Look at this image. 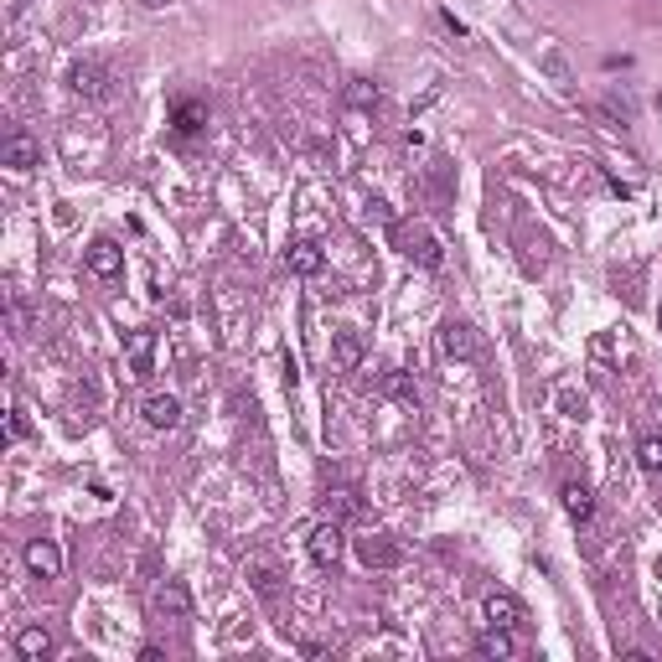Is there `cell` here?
Wrapping results in <instances>:
<instances>
[{"label": "cell", "instance_id": "1", "mask_svg": "<svg viewBox=\"0 0 662 662\" xmlns=\"http://www.w3.org/2000/svg\"><path fill=\"white\" fill-rule=\"evenodd\" d=\"M394 244H399V254L414 259L419 269H440V264H445L440 238H435L425 223H394Z\"/></svg>", "mask_w": 662, "mask_h": 662}, {"label": "cell", "instance_id": "2", "mask_svg": "<svg viewBox=\"0 0 662 662\" xmlns=\"http://www.w3.org/2000/svg\"><path fill=\"white\" fill-rule=\"evenodd\" d=\"M306 554H311V564H316V569H337V564H342V554H347V533H342V523H337V518L316 523V528H311V538H306Z\"/></svg>", "mask_w": 662, "mask_h": 662}, {"label": "cell", "instance_id": "3", "mask_svg": "<svg viewBox=\"0 0 662 662\" xmlns=\"http://www.w3.org/2000/svg\"><path fill=\"white\" fill-rule=\"evenodd\" d=\"M68 88H73V94H83V99H109L114 94V73L88 57V63H73L68 68Z\"/></svg>", "mask_w": 662, "mask_h": 662}, {"label": "cell", "instance_id": "4", "mask_svg": "<svg viewBox=\"0 0 662 662\" xmlns=\"http://www.w3.org/2000/svg\"><path fill=\"white\" fill-rule=\"evenodd\" d=\"M83 264H88V275H99V280H119L125 275V249H119L114 238H94V244L83 249Z\"/></svg>", "mask_w": 662, "mask_h": 662}, {"label": "cell", "instance_id": "5", "mask_svg": "<svg viewBox=\"0 0 662 662\" xmlns=\"http://www.w3.org/2000/svg\"><path fill=\"white\" fill-rule=\"evenodd\" d=\"M150 611H156L161 621H187L192 616V595L182 580H161L156 595H150Z\"/></svg>", "mask_w": 662, "mask_h": 662}, {"label": "cell", "instance_id": "6", "mask_svg": "<svg viewBox=\"0 0 662 662\" xmlns=\"http://www.w3.org/2000/svg\"><path fill=\"white\" fill-rule=\"evenodd\" d=\"M26 569H32V580H57L63 575V549L52 544V538H32V544L21 549Z\"/></svg>", "mask_w": 662, "mask_h": 662}, {"label": "cell", "instance_id": "7", "mask_svg": "<svg viewBox=\"0 0 662 662\" xmlns=\"http://www.w3.org/2000/svg\"><path fill=\"white\" fill-rule=\"evenodd\" d=\"M321 264H326V254H321L316 238H290V249H285V269H290V275L311 280V275H321Z\"/></svg>", "mask_w": 662, "mask_h": 662}, {"label": "cell", "instance_id": "8", "mask_svg": "<svg viewBox=\"0 0 662 662\" xmlns=\"http://www.w3.org/2000/svg\"><path fill=\"white\" fill-rule=\"evenodd\" d=\"M140 419L150 430H176V425H182V399H176V394H145Z\"/></svg>", "mask_w": 662, "mask_h": 662}, {"label": "cell", "instance_id": "9", "mask_svg": "<svg viewBox=\"0 0 662 662\" xmlns=\"http://www.w3.org/2000/svg\"><path fill=\"white\" fill-rule=\"evenodd\" d=\"M0 161H6L11 171H32V166H42V145L26 130H11L6 145H0Z\"/></svg>", "mask_w": 662, "mask_h": 662}, {"label": "cell", "instance_id": "10", "mask_svg": "<svg viewBox=\"0 0 662 662\" xmlns=\"http://www.w3.org/2000/svg\"><path fill=\"white\" fill-rule=\"evenodd\" d=\"M125 357H130V378H150V373H156V331H150V326L130 331Z\"/></svg>", "mask_w": 662, "mask_h": 662}, {"label": "cell", "instance_id": "11", "mask_svg": "<svg viewBox=\"0 0 662 662\" xmlns=\"http://www.w3.org/2000/svg\"><path fill=\"white\" fill-rule=\"evenodd\" d=\"M440 352L456 357V363H471V357H476V331L466 321H445L440 326Z\"/></svg>", "mask_w": 662, "mask_h": 662}, {"label": "cell", "instance_id": "12", "mask_svg": "<svg viewBox=\"0 0 662 662\" xmlns=\"http://www.w3.org/2000/svg\"><path fill=\"white\" fill-rule=\"evenodd\" d=\"M244 575H249V585H254L264 600H275V595H280V580H285V575H280V564L269 559V554H254V559L244 564Z\"/></svg>", "mask_w": 662, "mask_h": 662}, {"label": "cell", "instance_id": "13", "mask_svg": "<svg viewBox=\"0 0 662 662\" xmlns=\"http://www.w3.org/2000/svg\"><path fill=\"white\" fill-rule=\"evenodd\" d=\"M481 611H487V621H492V626H507V631H513V626L523 621L518 595H507V590H492L487 600H481Z\"/></svg>", "mask_w": 662, "mask_h": 662}, {"label": "cell", "instance_id": "14", "mask_svg": "<svg viewBox=\"0 0 662 662\" xmlns=\"http://www.w3.org/2000/svg\"><path fill=\"white\" fill-rule=\"evenodd\" d=\"M357 554H363V564H368V569H394V564H399V544H394L388 533L363 538V544H357Z\"/></svg>", "mask_w": 662, "mask_h": 662}, {"label": "cell", "instance_id": "15", "mask_svg": "<svg viewBox=\"0 0 662 662\" xmlns=\"http://www.w3.org/2000/svg\"><path fill=\"white\" fill-rule=\"evenodd\" d=\"M476 652L481 657H518V637L507 626H492L487 621V631H476Z\"/></svg>", "mask_w": 662, "mask_h": 662}, {"label": "cell", "instance_id": "16", "mask_svg": "<svg viewBox=\"0 0 662 662\" xmlns=\"http://www.w3.org/2000/svg\"><path fill=\"white\" fill-rule=\"evenodd\" d=\"M52 652V631L47 626H21L16 631V657L21 662H42Z\"/></svg>", "mask_w": 662, "mask_h": 662}, {"label": "cell", "instance_id": "17", "mask_svg": "<svg viewBox=\"0 0 662 662\" xmlns=\"http://www.w3.org/2000/svg\"><path fill=\"white\" fill-rule=\"evenodd\" d=\"M559 497H564V513L575 518V523H590V518H595V497H590L585 481H564Z\"/></svg>", "mask_w": 662, "mask_h": 662}, {"label": "cell", "instance_id": "18", "mask_svg": "<svg viewBox=\"0 0 662 662\" xmlns=\"http://www.w3.org/2000/svg\"><path fill=\"white\" fill-rule=\"evenodd\" d=\"M171 125H176V135L192 140V135L207 125V109H202L197 99H176V104H171Z\"/></svg>", "mask_w": 662, "mask_h": 662}, {"label": "cell", "instance_id": "19", "mask_svg": "<svg viewBox=\"0 0 662 662\" xmlns=\"http://www.w3.org/2000/svg\"><path fill=\"white\" fill-rule=\"evenodd\" d=\"M637 466L647 476H662V435H642L637 440Z\"/></svg>", "mask_w": 662, "mask_h": 662}, {"label": "cell", "instance_id": "20", "mask_svg": "<svg viewBox=\"0 0 662 662\" xmlns=\"http://www.w3.org/2000/svg\"><path fill=\"white\" fill-rule=\"evenodd\" d=\"M357 357H363V342H357V331H352V326H347V331H337V363H342V368H352Z\"/></svg>", "mask_w": 662, "mask_h": 662}, {"label": "cell", "instance_id": "21", "mask_svg": "<svg viewBox=\"0 0 662 662\" xmlns=\"http://www.w3.org/2000/svg\"><path fill=\"white\" fill-rule=\"evenodd\" d=\"M32 435V419H26L21 404H11V419H6V440H26Z\"/></svg>", "mask_w": 662, "mask_h": 662}, {"label": "cell", "instance_id": "22", "mask_svg": "<svg viewBox=\"0 0 662 662\" xmlns=\"http://www.w3.org/2000/svg\"><path fill=\"white\" fill-rule=\"evenodd\" d=\"M347 99H352V104H378V88H368L363 78H357V83L347 88Z\"/></svg>", "mask_w": 662, "mask_h": 662}, {"label": "cell", "instance_id": "23", "mask_svg": "<svg viewBox=\"0 0 662 662\" xmlns=\"http://www.w3.org/2000/svg\"><path fill=\"white\" fill-rule=\"evenodd\" d=\"M16 11H26V0H16Z\"/></svg>", "mask_w": 662, "mask_h": 662}, {"label": "cell", "instance_id": "24", "mask_svg": "<svg viewBox=\"0 0 662 662\" xmlns=\"http://www.w3.org/2000/svg\"><path fill=\"white\" fill-rule=\"evenodd\" d=\"M657 326H662V306H657Z\"/></svg>", "mask_w": 662, "mask_h": 662}]
</instances>
